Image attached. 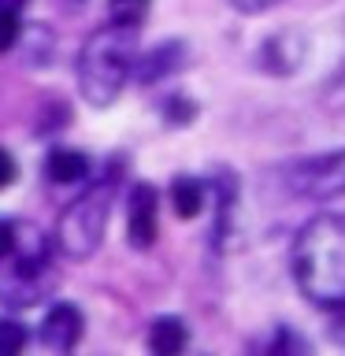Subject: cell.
<instances>
[{"mask_svg": "<svg viewBox=\"0 0 345 356\" xmlns=\"http://www.w3.org/2000/svg\"><path fill=\"white\" fill-rule=\"evenodd\" d=\"M227 4L238 11V15H264V11L278 8L282 0H227Z\"/></svg>", "mask_w": 345, "mask_h": 356, "instance_id": "17", "label": "cell"}, {"mask_svg": "<svg viewBox=\"0 0 345 356\" xmlns=\"http://www.w3.org/2000/svg\"><path fill=\"white\" fill-rule=\"evenodd\" d=\"M11 245H15V222H4V219H0V256H8Z\"/></svg>", "mask_w": 345, "mask_h": 356, "instance_id": "20", "label": "cell"}, {"mask_svg": "<svg viewBox=\"0 0 345 356\" xmlns=\"http://www.w3.org/2000/svg\"><path fill=\"white\" fill-rule=\"evenodd\" d=\"M160 115L167 127H189L197 119V100L189 93H182V89H175V93H167L160 100Z\"/></svg>", "mask_w": 345, "mask_h": 356, "instance_id": "12", "label": "cell"}, {"mask_svg": "<svg viewBox=\"0 0 345 356\" xmlns=\"http://www.w3.org/2000/svg\"><path fill=\"white\" fill-rule=\"evenodd\" d=\"M82 330H86V319H82V312H78V305L56 300L41 319V345L52 353H71L74 345L82 341Z\"/></svg>", "mask_w": 345, "mask_h": 356, "instance_id": "7", "label": "cell"}, {"mask_svg": "<svg viewBox=\"0 0 345 356\" xmlns=\"http://www.w3.org/2000/svg\"><path fill=\"white\" fill-rule=\"evenodd\" d=\"M289 275L300 297L323 312L345 305V216L319 211L294 234Z\"/></svg>", "mask_w": 345, "mask_h": 356, "instance_id": "1", "label": "cell"}, {"mask_svg": "<svg viewBox=\"0 0 345 356\" xmlns=\"http://www.w3.org/2000/svg\"><path fill=\"white\" fill-rule=\"evenodd\" d=\"M26 4H30V0H0V8H4V11H19V15L26 11Z\"/></svg>", "mask_w": 345, "mask_h": 356, "instance_id": "21", "label": "cell"}, {"mask_svg": "<svg viewBox=\"0 0 345 356\" xmlns=\"http://www.w3.org/2000/svg\"><path fill=\"white\" fill-rule=\"evenodd\" d=\"M282 186L294 197L312 200V204H327V200L345 197V145L289 160L282 167Z\"/></svg>", "mask_w": 345, "mask_h": 356, "instance_id": "4", "label": "cell"}, {"mask_svg": "<svg viewBox=\"0 0 345 356\" xmlns=\"http://www.w3.org/2000/svg\"><path fill=\"white\" fill-rule=\"evenodd\" d=\"M264 349H267V353H308V341H305V338H297V330H294V327L278 323V327L267 334Z\"/></svg>", "mask_w": 345, "mask_h": 356, "instance_id": "14", "label": "cell"}, {"mask_svg": "<svg viewBox=\"0 0 345 356\" xmlns=\"http://www.w3.org/2000/svg\"><path fill=\"white\" fill-rule=\"evenodd\" d=\"M160 234V193L152 182H134L127 193V241L130 249H152Z\"/></svg>", "mask_w": 345, "mask_h": 356, "instance_id": "6", "label": "cell"}, {"mask_svg": "<svg viewBox=\"0 0 345 356\" xmlns=\"http://www.w3.org/2000/svg\"><path fill=\"white\" fill-rule=\"evenodd\" d=\"M15 175H19V163H15V156H11L4 145H0V189H8L11 182H15Z\"/></svg>", "mask_w": 345, "mask_h": 356, "instance_id": "18", "label": "cell"}, {"mask_svg": "<svg viewBox=\"0 0 345 356\" xmlns=\"http://www.w3.org/2000/svg\"><path fill=\"white\" fill-rule=\"evenodd\" d=\"M89 171H93V160L82 149H63V145H52L41 160V175L49 178L52 186H78L86 182Z\"/></svg>", "mask_w": 345, "mask_h": 356, "instance_id": "9", "label": "cell"}, {"mask_svg": "<svg viewBox=\"0 0 345 356\" xmlns=\"http://www.w3.org/2000/svg\"><path fill=\"white\" fill-rule=\"evenodd\" d=\"M119 182H122L119 163H111L104 175L93 178V182L60 211L52 241L67 260H89V256L100 249L108 219H111V204H115V193H119Z\"/></svg>", "mask_w": 345, "mask_h": 356, "instance_id": "3", "label": "cell"}, {"mask_svg": "<svg viewBox=\"0 0 345 356\" xmlns=\"http://www.w3.org/2000/svg\"><path fill=\"white\" fill-rule=\"evenodd\" d=\"M145 345H149L156 356H175V353H182L186 345H189L186 319H178V316H156V319L149 323V338H145Z\"/></svg>", "mask_w": 345, "mask_h": 356, "instance_id": "11", "label": "cell"}, {"mask_svg": "<svg viewBox=\"0 0 345 356\" xmlns=\"http://www.w3.org/2000/svg\"><path fill=\"white\" fill-rule=\"evenodd\" d=\"M305 60H308V38L297 26L271 30L252 52V67L267 78H294L305 67Z\"/></svg>", "mask_w": 345, "mask_h": 356, "instance_id": "5", "label": "cell"}, {"mask_svg": "<svg viewBox=\"0 0 345 356\" xmlns=\"http://www.w3.org/2000/svg\"><path fill=\"white\" fill-rule=\"evenodd\" d=\"M138 26H122V22H108V26L93 30L78 52V93L89 108H111L122 97V89L134 78L138 67Z\"/></svg>", "mask_w": 345, "mask_h": 356, "instance_id": "2", "label": "cell"}, {"mask_svg": "<svg viewBox=\"0 0 345 356\" xmlns=\"http://www.w3.org/2000/svg\"><path fill=\"white\" fill-rule=\"evenodd\" d=\"M208 182L197 175H175L171 178V189H167V197H171V208L178 219H197L200 211H204V200H208Z\"/></svg>", "mask_w": 345, "mask_h": 356, "instance_id": "10", "label": "cell"}, {"mask_svg": "<svg viewBox=\"0 0 345 356\" xmlns=\"http://www.w3.org/2000/svg\"><path fill=\"white\" fill-rule=\"evenodd\" d=\"M186 67V41H160L156 49L141 52L138 56V67H134V78H138L141 86H152V82H163V78L178 74Z\"/></svg>", "mask_w": 345, "mask_h": 356, "instance_id": "8", "label": "cell"}, {"mask_svg": "<svg viewBox=\"0 0 345 356\" xmlns=\"http://www.w3.org/2000/svg\"><path fill=\"white\" fill-rule=\"evenodd\" d=\"M26 341H30V334L22 323L15 319H0V356H15L26 349Z\"/></svg>", "mask_w": 345, "mask_h": 356, "instance_id": "15", "label": "cell"}, {"mask_svg": "<svg viewBox=\"0 0 345 356\" xmlns=\"http://www.w3.org/2000/svg\"><path fill=\"white\" fill-rule=\"evenodd\" d=\"M22 38V22H19V11H4L0 8V52H11Z\"/></svg>", "mask_w": 345, "mask_h": 356, "instance_id": "16", "label": "cell"}, {"mask_svg": "<svg viewBox=\"0 0 345 356\" xmlns=\"http://www.w3.org/2000/svg\"><path fill=\"white\" fill-rule=\"evenodd\" d=\"M152 11V0H108V19L111 22H122V26H138L149 19Z\"/></svg>", "mask_w": 345, "mask_h": 356, "instance_id": "13", "label": "cell"}, {"mask_svg": "<svg viewBox=\"0 0 345 356\" xmlns=\"http://www.w3.org/2000/svg\"><path fill=\"white\" fill-rule=\"evenodd\" d=\"M330 341L334 345H342V349H345V305L342 308H334V316H330Z\"/></svg>", "mask_w": 345, "mask_h": 356, "instance_id": "19", "label": "cell"}]
</instances>
